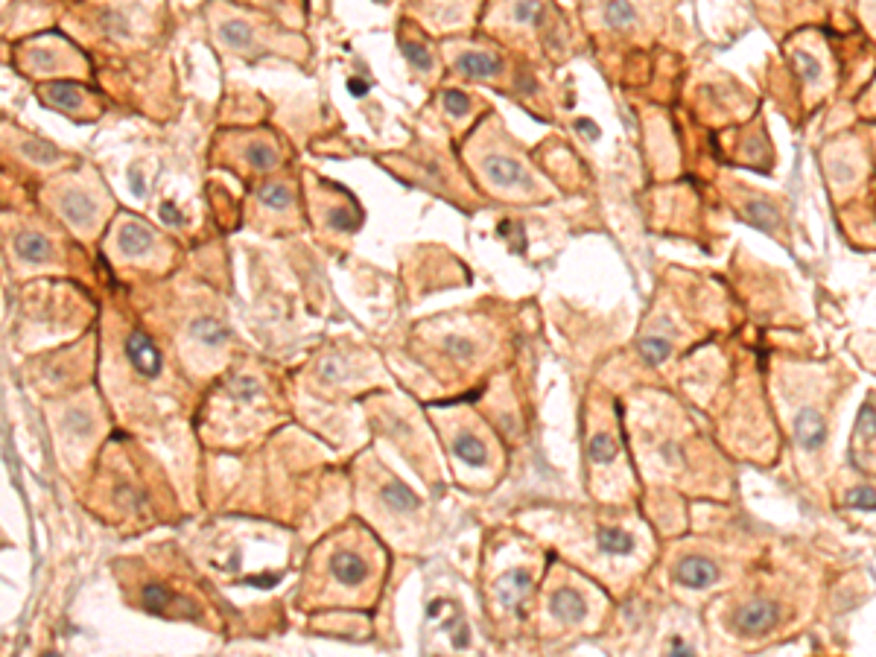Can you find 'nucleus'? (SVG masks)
Returning a JSON list of instances; mask_svg holds the SVG:
<instances>
[{"label": "nucleus", "mask_w": 876, "mask_h": 657, "mask_svg": "<svg viewBox=\"0 0 876 657\" xmlns=\"http://www.w3.org/2000/svg\"><path fill=\"white\" fill-rule=\"evenodd\" d=\"M602 21L611 27V30H631L634 21H637V9L631 0H605L602 6Z\"/></svg>", "instance_id": "nucleus-19"}, {"label": "nucleus", "mask_w": 876, "mask_h": 657, "mask_svg": "<svg viewBox=\"0 0 876 657\" xmlns=\"http://www.w3.org/2000/svg\"><path fill=\"white\" fill-rule=\"evenodd\" d=\"M795 436H798V444H801L806 453H818L827 441V424L821 418V412L815 409H803L795 421Z\"/></svg>", "instance_id": "nucleus-15"}, {"label": "nucleus", "mask_w": 876, "mask_h": 657, "mask_svg": "<svg viewBox=\"0 0 876 657\" xmlns=\"http://www.w3.org/2000/svg\"><path fill=\"white\" fill-rule=\"evenodd\" d=\"M444 348L453 354V357H459V360H468V357H474L476 345L471 342V339H465V336H447L444 339Z\"/></svg>", "instance_id": "nucleus-24"}, {"label": "nucleus", "mask_w": 876, "mask_h": 657, "mask_svg": "<svg viewBox=\"0 0 876 657\" xmlns=\"http://www.w3.org/2000/svg\"><path fill=\"white\" fill-rule=\"evenodd\" d=\"M18 62L24 73L30 76H47V73H82L85 59L73 50L68 41L56 36L38 38L21 47Z\"/></svg>", "instance_id": "nucleus-2"}, {"label": "nucleus", "mask_w": 876, "mask_h": 657, "mask_svg": "<svg viewBox=\"0 0 876 657\" xmlns=\"http://www.w3.org/2000/svg\"><path fill=\"white\" fill-rule=\"evenodd\" d=\"M549 614L555 620L564 622V625H573V622H579L587 614V605H584V599L573 587H558L549 596Z\"/></svg>", "instance_id": "nucleus-16"}, {"label": "nucleus", "mask_w": 876, "mask_h": 657, "mask_svg": "<svg viewBox=\"0 0 876 657\" xmlns=\"http://www.w3.org/2000/svg\"><path fill=\"white\" fill-rule=\"evenodd\" d=\"M453 71L468 79H482L494 82L503 76V59L491 50H476V47H462L453 53Z\"/></svg>", "instance_id": "nucleus-10"}, {"label": "nucleus", "mask_w": 876, "mask_h": 657, "mask_svg": "<svg viewBox=\"0 0 876 657\" xmlns=\"http://www.w3.org/2000/svg\"><path fill=\"white\" fill-rule=\"evenodd\" d=\"M403 56H406V62H409L418 73L433 71V53L427 50V44H421V41H406V44H403Z\"/></svg>", "instance_id": "nucleus-21"}, {"label": "nucleus", "mask_w": 876, "mask_h": 657, "mask_svg": "<svg viewBox=\"0 0 876 657\" xmlns=\"http://www.w3.org/2000/svg\"><path fill=\"white\" fill-rule=\"evenodd\" d=\"M476 170L482 173L488 190H494L497 196H506V199H532V196L541 193V184L535 182L532 170L506 144L485 146L476 155Z\"/></svg>", "instance_id": "nucleus-1"}, {"label": "nucleus", "mask_w": 876, "mask_h": 657, "mask_svg": "<svg viewBox=\"0 0 876 657\" xmlns=\"http://www.w3.org/2000/svg\"><path fill=\"white\" fill-rule=\"evenodd\" d=\"M53 208H56V214L65 219L79 237L82 234L85 237H94V231L103 222V205H100V199L88 187H79V184L73 182L62 184L53 193Z\"/></svg>", "instance_id": "nucleus-4"}, {"label": "nucleus", "mask_w": 876, "mask_h": 657, "mask_svg": "<svg viewBox=\"0 0 876 657\" xmlns=\"http://www.w3.org/2000/svg\"><path fill=\"white\" fill-rule=\"evenodd\" d=\"M529 590V573L526 570H509L503 579H500V587H497V605L500 608H511L517 605Z\"/></svg>", "instance_id": "nucleus-18"}, {"label": "nucleus", "mask_w": 876, "mask_h": 657, "mask_svg": "<svg viewBox=\"0 0 876 657\" xmlns=\"http://www.w3.org/2000/svg\"><path fill=\"white\" fill-rule=\"evenodd\" d=\"M281 146L269 132H252V135H237V144L228 149L231 167H237L243 176L252 173H272L281 167Z\"/></svg>", "instance_id": "nucleus-5"}, {"label": "nucleus", "mask_w": 876, "mask_h": 657, "mask_svg": "<svg viewBox=\"0 0 876 657\" xmlns=\"http://www.w3.org/2000/svg\"><path fill=\"white\" fill-rule=\"evenodd\" d=\"M614 456H617V444H614V438L608 436V433H596V436L590 438V459L596 465H605Z\"/></svg>", "instance_id": "nucleus-22"}, {"label": "nucleus", "mask_w": 876, "mask_h": 657, "mask_svg": "<svg viewBox=\"0 0 876 657\" xmlns=\"http://www.w3.org/2000/svg\"><path fill=\"white\" fill-rule=\"evenodd\" d=\"M114 255L126 263L152 266L164 255V237L135 217H120L114 225Z\"/></svg>", "instance_id": "nucleus-3"}, {"label": "nucleus", "mask_w": 876, "mask_h": 657, "mask_svg": "<svg viewBox=\"0 0 876 657\" xmlns=\"http://www.w3.org/2000/svg\"><path fill=\"white\" fill-rule=\"evenodd\" d=\"M640 354L649 360V363H663L669 357V342L666 339H657V336H649L640 342Z\"/></svg>", "instance_id": "nucleus-23"}, {"label": "nucleus", "mask_w": 876, "mask_h": 657, "mask_svg": "<svg viewBox=\"0 0 876 657\" xmlns=\"http://www.w3.org/2000/svg\"><path fill=\"white\" fill-rule=\"evenodd\" d=\"M214 36L217 41L228 50V53H240V56H257L260 50V41H257V21L252 18H243V15H222L214 21Z\"/></svg>", "instance_id": "nucleus-6"}, {"label": "nucleus", "mask_w": 876, "mask_h": 657, "mask_svg": "<svg viewBox=\"0 0 876 657\" xmlns=\"http://www.w3.org/2000/svg\"><path fill=\"white\" fill-rule=\"evenodd\" d=\"M719 579V570L710 558L704 555H690V558H681L675 564V582L681 587H690V590H707L713 587Z\"/></svg>", "instance_id": "nucleus-12"}, {"label": "nucleus", "mask_w": 876, "mask_h": 657, "mask_svg": "<svg viewBox=\"0 0 876 657\" xmlns=\"http://www.w3.org/2000/svg\"><path fill=\"white\" fill-rule=\"evenodd\" d=\"M255 211L269 214L272 228L284 219L295 225V190L290 182H269L257 190L255 196Z\"/></svg>", "instance_id": "nucleus-9"}, {"label": "nucleus", "mask_w": 876, "mask_h": 657, "mask_svg": "<svg viewBox=\"0 0 876 657\" xmlns=\"http://www.w3.org/2000/svg\"><path fill=\"white\" fill-rule=\"evenodd\" d=\"M41 100L53 109L65 111V114H73L76 120H94L97 117V100L91 97V91L79 88V85H68V82H59V85H47L41 88Z\"/></svg>", "instance_id": "nucleus-7"}, {"label": "nucleus", "mask_w": 876, "mask_h": 657, "mask_svg": "<svg viewBox=\"0 0 876 657\" xmlns=\"http://www.w3.org/2000/svg\"><path fill=\"white\" fill-rule=\"evenodd\" d=\"M780 622V605L768 596H760V599H751L745 602L736 614H733V628L745 637H754V634H766L771 628H777Z\"/></svg>", "instance_id": "nucleus-8"}, {"label": "nucleus", "mask_w": 876, "mask_h": 657, "mask_svg": "<svg viewBox=\"0 0 876 657\" xmlns=\"http://www.w3.org/2000/svg\"><path fill=\"white\" fill-rule=\"evenodd\" d=\"M12 249L21 263H30V266H47L56 257V246L50 243V237L44 231H21L15 237Z\"/></svg>", "instance_id": "nucleus-13"}, {"label": "nucleus", "mask_w": 876, "mask_h": 657, "mask_svg": "<svg viewBox=\"0 0 876 657\" xmlns=\"http://www.w3.org/2000/svg\"><path fill=\"white\" fill-rule=\"evenodd\" d=\"M453 453L459 456V462H465L468 468H482L488 459L485 441L476 436L474 430H459L453 438Z\"/></svg>", "instance_id": "nucleus-17"}, {"label": "nucleus", "mask_w": 876, "mask_h": 657, "mask_svg": "<svg viewBox=\"0 0 876 657\" xmlns=\"http://www.w3.org/2000/svg\"><path fill=\"white\" fill-rule=\"evenodd\" d=\"M509 18L514 27H538L544 18V3L541 0H511Z\"/></svg>", "instance_id": "nucleus-20"}, {"label": "nucleus", "mask_w": 876, "mask_h": 657, "mask_svg": "<svg viewBox=\"0 0 876 657\" xmlns=\"http://www.w3.org/2000/svg\"><path fill=\"white\" fill-rule=\"evenodd\" d=\"M444 103H447V111L456 114V117H462L465 111L471 109V103H468V97L462 91H444Z\"/></svg>", "instance_id": "nucleus-25"}, {"label": "nucleus", "mask_w": 876, "mask_h": 657, "mask_svg": "<svg viewBox=\"0 0 876 657\" xmlns=\"http://www.w3.org/2000/svg\"><path fill=\"white\" fill-rule=\"evenodd\" d=\"M126 357L132 368L144 377H155L161 371V354L155 351L152 339L146 336L144 330H132L129 339H126Z\"/></svg>", "instance_id": "nucleus-14"}, {"label": "nucleus", "mask_w": 876, "mask_h": 657, "mask_svg": "<svg viewBox=\"0 0 876 657\" xmlns=\"http://www.w3.org/2000/svg\"><path fill=\"white\" fill-rule=\"evenodd\" d=\"M330 579L339 587H360L368 579V561L360 549L342 547L330 555Z\"/></svg>", "instance_id": "nucleus-11"}]
</instances>
